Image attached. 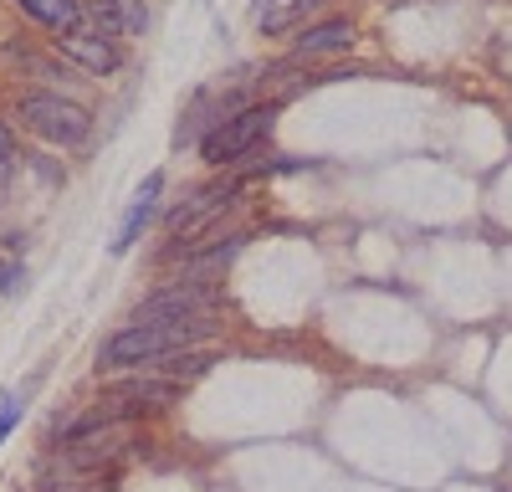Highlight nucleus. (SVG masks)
<instances>
[{
    "label": "nucleus",
    "mask_w": 512,
    "mask_h": 492,
    "mask_svg": "<svg viewBox=\"0 0 512 492\" xmlns=\"http://www.w3.org/2000/svg\"><path fill=\"white\" fill-rule=\"evenodd\" d=\"M221 334V318H169V323H134L128 318L113 339H103L98 364L103 369H149L154 359L200 349Z\"/></svg>",
    "instance_id": "f257e3e1"
},
{
    "label": "nucleus",
    "mask_w": 512,
    "mask_h": 492,
    "mask_svg": "<svg viewBox=\"0 0 512 492\" xmlns=\"http://www.w3.org/2000/svg\"><path fill=\"white\" fill-rule=\"evenodd\" d=\"M236 200H241V180H216V185L195 190L180 211H169V241H164L159 257L164 262H180L205 231L216 236V226L226 221V211H236Z\"/></svg>",
    "instance_id": "f03ea898"
},
{
    "label": "nucleus",
    "mask_w": 512,
    "mask_h": 492,
    "mask_svg": "<svg viewBox=\"0 0 512 492\" xmlns=\"http://www.w3.org/2000/svg\"><path fill=\"white\" fill-rule=\"evenodd\" d=\"M272 118H277L272 103H251V108L226 113L221 123H210V134L200 139V159L210 164V170H226V164L246 159L256 144L272 134Z\"/></svg>",
    "instance_id": "7ed1b4c3"
},
{
    "label": "nucleus",
    "mask_w": 512,
    "mask_h": 492,
    "mask_svg": "<svg viewBox=\"0 0 512 492\" xmlns=\"http://www.w3.org/2000/svg\"><path fill=\"white\" fill-rule=\"evenodd\" d=\"M226 287L221 282H190V277H169L134 308V323H169V318H221Z\"/></svg>",
    "instance_id": "20e7f679"
},
{
    "label": "nucleus",
    "mask_w": 512,
    "mask_h": 492,
    "mask_svg": "<svg viewBox=\"0 0 512 492\" xmlns=\"http://www.w3.org/2000/svg\"><path fill=\"white\" fill-rule=\"evenodd\" d=\"M16 118L26 123L36 139L62 144V149H72V144H82L93 134V113L82 103H72V98H62V93H26L16 103Z\"/></svg>",
    "instance_id": "39448f33"
},
{
    "label": "nucleus",
    "mask_w": 512,
    "mask_h": 492,
    "mask_svg": "<svg viewBox=\"0 0 512 492\" xmlns=\"http://www.w3.org/2000/svg\"><path fill=\"white\" fill-rule=\"evenodd\" d=\"M103 400L113 405V410H103V416H113V421H144V416H164V410L180 400V385H169L159 375H134V380L108 385Z\"/></svg>",
    "instance_id": "423d86ee"
},
{
    "label": "nucleus",
    "mask_w": 512,
    "mask_h": 492,
    "mask_svg": "<svg viewBox=\"0 0 512 492\" xmlns=\"http://www.w3.org/2000/svg\"><path fill=\"white\" fill-rule=\"evenodd\" d=\"M57 57H67L72 67L93 72V77H108L123 67V47L113 36H98V31H67L57 36Z\"/></svg>",
    "instance_id": "0eeeda50"
},
{
    "label": "nucleus",
    "mask_w": 512,
    "mask_h": 492,
    "mask_svg": "<svg viewBox=\"0 0 512 492\" xmlns=\"http://www.w3.org/2000/svg\"><path fill=\"white\" fill-rule=\"evenodd\" d=\"M82 21H93L98 36H144L149 31V6L144 0H82Z\"/></svg>",
    "instance_id": "6e6552de"
},
{
    "label": "nucleus",
    "mask_w": 512,
    "mask_h": 492,
    "mask_svg": "<svg viewBox=\"0 0 512 492\" xmlns=\"http://www.w3.org/2000/svg\"><path fill=\"white\" fill-rule=\"evenodd\" d=\"M159 190H164V175H149V180L139 185V195L128 200V211H123V221H118V231H113V246H108L113 257H123L128 246L144 236V226H149L154 211H159Z\"/></svg>",
    "instance_id": "1a4fd4ad"
},
{
    "label": "nucleus",
    "mask_w": 512,
    "mask_h": 492,
    "mask_svg": "<svg viewBox=\"0 0 512 492\" xmlns=\"http://www.w3.org/2000/svg\"><path fill=\"white\" fill-rule=\"evenodd\" d=\"M349 47H354V21H344V16L313 21V26L297 31V41H292L297 57H333V52H349Z\"/></svg>",
    "instance_id": "9d476101"
},
{
    "label": "nucleus",
    "mask_w": 512,
    "mask_h": 492,
    "mask_svg": "<svg viewBox=\"0 0 512 492\" xmlns=\"http://www.w3.org/2000/svg\"><path fill=\"white\" fill-rule=\"evenodd\" d=\"M216 349H185V354H169V359H154L144 375H159V380H169V385H190V380H200V375H210L216 369Z\"/></svg>",
    "instance_id": "9b49d317"
},
{
    "label": "nucleus",
    "mask_w": 512,
    "mask_h": 492,
    "mask_svg": "<svg viewBox=\"0 0 512 492\" xmlns=\"http://www.w3.org/2000/svg\"><path fill=\"white\" fill-rule=\"evenodd\" d=\"M16 6H21L36 26H47V31H57V36L82 31V0H16Z\"/></svg>",
    "instance_id": "f8f14e48"
},
{
    "label": "nucleus",
    "mask_w": 512,
    "mask_h": 492,
    "mask_svg": "<svg viewBox=\"0 0 512 492\" xmlns=\"http://www.w3.org/2000/svg\"><path fill=\"white\" fill-rule=\"evenodd\" d=\"M318 6H323V0H267L262 16H256V26H262L267 36H282L287 26H297L303 16H313Z\"/></svg>",
    "instance_id": "ddd939ff"
},
{
    "label": "nucleus",
    "mask_w": 512,
    "mask_h": 492,
    "mask_svg": "<svg viewBox=\"0 0 512 492\" xmlns=\"http://www.w3.org/2000/svg\"><path fill=\"white\" fill-rule=\"evenodd\" d=\"M21 416H26V395H21V390H11L6 400H0V441H6V436L21 426Z\"/></svg>",
    "instance_id": "4468645a"
},
{
    "label": "nucleus",
    "mask_w": 512,
    "mask_h": 492,
    "mask_svg": "<svg viewBox=\"0 0 512 492\" xmlns=\"http://www.w3.org/2000/svg\"><path fill=\"white\" fill-rule=\"evenodd\" d=\"M21 287H26V272L0 257V293H21Z\"/></svg>",
    "instance_id": "2eb2a0df"
},
{
    "label": "nucleus",
    "mask_w": 512,
    "mask_h": 492,
    "mask_svg": "<svg viewBox=\"0 0 512 492\" xmlns=\"http://www.w3.org/2000/svg\"><path fill=\"white\" fill-rule=\"evenodd\" d=\"M6 164H11V134H6V123H0V175H6Z\"/></svg>",
    "instance_id": "dca6fc26"
}]
</instances>
